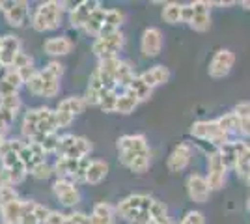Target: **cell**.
I'll use <instances>...</instances> for the list:
<instances>
[{"label": "cell", "instance_id": "obj_1", "mask_svg": "<svg viewBox=\"0 0 250 224\" xmlns=\"http://www.w3.org/2000/svg\"><path fill=\"white\" fill-rule=\"evenodd\" d=\"M155 198L147 194H129L116 205V215H120L129 224H147L151 221V205Z\"/></svg>", "mask_w": 250, "mask_h": 224}, {"label": "cell", "instance_id": "obj_2", "mask_svg": "<svg viewBox=\"0 0 250 224\" xmlns=\"http://www.w3.org/2000/svg\"><path fill=\"white\" fill-rule=\"evenodd\" d=\"M63 2H56V0H49V2H42L38 4V8L32 13V28L36 32H51L56 30L62 22L63 13Z\"/></svg>", "mask_w": 250, "mask_h": 224}, {"label": "cell", "instance_id": "obj_3", "mask_svg": "<svg viewBox=\"0 0 250 224\" xmlns=\"http://www.w3.org/2000/svg\"><path fill=\"white\" fill-rule=\"evenodd\" d=\"M90 164V157L84 159H69V157H58L52 172L58 176V180H67L71 183H84L86 180V168Z\"/></svg>", "mask_w": 250, "mask_h": 224}, {"label": "cell", "instance_id": "obj_4", "mask_svg": "<svg viewBox=\"0 0 250 224\" xmlns=\"http://www.w3.org/2000/svg\"><path fill=\"white\" fill-rule=\"evenodd\" d=\"M190 135L194 139L204 140V142H211L215 146H222L229 140H233L231 137H228L222 129L219 127V123L215 120H202V122H194L190 125Z\"/></svg>", "mask_w": 250, "mask_h": 224}, {"label": "cell", "instance_id": "obj_5", "mask_svg": "<svg viewBox=\"0 0 250 224\" xmlns=\"http://www.w3.org/2000/svg\"><path fill=\"white\" fill-rule=\"evenodd\" d=\"M92 151V142L84 137H75V135H63L60 137L56 155L58 157H69V159H84Z\"/></svg>", "mask_w": 250, "mask_h": 224}, {"label": "cell", "instance_id": "obj_6", "mask_svg": "<svg viewBox=\"0 0 250 224\" xmlns=\"http://www.w3.org/2000/svg\"><path fill=\"white\" fill-rule=\"evenodd\" d=\"M124 45H125L124 32L122 30H116V32L97 36L95 41L92 43V51H94V54L99 60H103V58L118 56V53L124 49Z\"/></svg>", "mask_w": 250, "mask_h": 224}, {"label": "cell", "instance_id": "obj_7", "mask_svg": "<svg viewBox=\"0 0 250 224\" xmlns=\"http://www.w3.org/2000/svg\"><path fill=\"white\" fill-rule=\"evenodd\" d=\"M226 174H228V166L226 163L222 161L219 151H213L209 153L208 157V185L211 191H220L226 183Z\"/></svg>", "mask_w": 250, "mask_h": 224}, {"label": "cell", "instance_id": "obj_8", "mask_svg": "<svg viewBox=\"0 0 250 224\" xmlns=\"http://www.w3.org/2000/svg\"><path fill=\"white\" fill-rule=\"evenodd\" d=\"M233 64H235V54L231 53L229 49H219L217 53L213 54L211 62H209V77L211 79H224V77H228Z\"/></svg>", "mask_w": 250, "mask_h": 224}, {"label": "cell", "instance_id": "obj_9", "mask_svg": "<svg viewBox=\"0 0 250 224\" xmlns=\"http://www.w3.org/2000/svg\"><path fill=\"white\" fill-rule=\"evenodd\" d=\"M0 10L4 13L6 22L13 28H21L28 21V2L24 0H13V2H2Z\"/></svg>", "mask_w": 250, "mask_h": 224}, {"label": "cell", "instance_id": "obj_10", "mask_svg": "<svg viewBox=\"0 0 250 224\" xmlns=\"http://www.w3.org/2000/svg\"><path fill=\"white\" fill-rule=\"evenodd\" d=\"M52 192L56 196V200L65 205V207H75L81 202V191L75 183L67 182V180H54L52 183Z\"/></svg>", "mask_w": 250, "mask_h": 224}, {"label": "cell", "instance_id": "obj_11", "mask_svg": "<svg viewBox=\"0 0 250 224\" xmlns=\"http://www.w3.org/2000/svg\"><path fill=\"white\" fill-rule=\"evenodd\" d=\"M163 43H165V38H163V32L161 28L157 26H149L142 32V38H140V51L146 58H155L161 54L163 51Z\"/></svg>", "mask_w": 250, "mask_h": 224}, {"label": "cell", "instance_id": "obj_12", "mask_svg": "<svg viewBox=\"0 0 250 224\" xmlns=\"http://www.w3.org/2000/svg\"><path fill=\"white\" fill-rule=\"evenodd\" d=\"M211 6L213 2H204V0H198V2H192L190 8L194 11L192 19L188 22V26L194 30V32H208L211 28Z\"/></svg>", "mask_w": 250, "mask_h": 224}, {"label": "cell", "instance_id": "obj_13", "mask_svg": "<svg viewBox=\"0 0 250 224\" xmlns=\"http://www.w3.org/2000/svg\"><path fill=\"white\" fill-rule=\"evenodd\" d=\"M187 194L192 202L196 204H206L209 200V194H211V189L208 185V180L206 176L202 174H190L187 178Z\"/></svg>", "mask_w": 250, "mask_h": 224}, {"label": "cell", "instance_id": "obj_14", "mask_svg": "<svg viewBox=\"0 0 250 224\" xmlns=\"http://www.w3.org/2000/svg\"><path fill=\"white\" fill-rule=\"evenodd\" d=\"M190 157H192V148L188 146L187 142L177 144L176 148L170 151V155H168V161H167L168 170L172 172V174H179V172H183L188 166Z\"/></svg>", "mask_w": 250, "mask_h": 224}, {"label": "cell", "instance_id": "obj_15", "mask_svg": "<svg viewBox=\"0 0 250 224\" xmlns=\"http://www.w3.org/2000/svg\"><path fill=\"white\" fill-rule=\"evenodd\" d=\"M49 213H51V209L47 205L34 202V200H24L19 224H43L45 219L49 217Z\"/></svg>", "mask_w": 250, "mask_h": 224}, {"label": "cell", "instance_id": "obj_16", "mask_svg": "<svg viewBox=\"0 0 250 224\" xmlns=\"http://www.w3.org/2000/svg\"><path fill=\"white\" fill-rule=\"evenodd\" d=\"M21 53V40L13 34H6L0 38V65L2 67H11L15 56Z\"/></svg>", "mask_w": 250, "mask_h": 224}, {"label": "cell", "instance_id": "obj_17", "mask_svg": "<svg viewBox=\"0 0 250 224\" xmlns=\"http://www.w3.org/2000/svg\"><path fill=\"white\" fill-rule=\"evenodd\" d=\"M97 8H101V4L97 0H84L75 4V8L69 10V22L73 28H84L86 21L90 19V15L94 13Z\"/></svg>", "mask_w": 250, "mask_h": 224}, {"label": "cell", "instance_id": "obj_18", "mask_svg": "<svg viewBox=\"0 0 250 224\" xmlns=\"http://www.w3.org/2000/svg\"><path fill=\"white\" fill-rule=\"evenodd\" d=\"M118 153H146L149 151L147 140L144 135H124L116 142Z\"/></svg>", "mask_w": 250, "mask_h": 224}, {"label": "cell", "instance_id": "obj_19", "mask_svg": "<svg viewBox=\"0 0 250 224\" xmlns=\"http://www.w3.org/2000/svg\"><path fill=\"white\" fill-rule=\"evenodd\" d=\"M19 157H21L22 164L26 166V170L30 172L34 166H38L40 163H45V157H47V151L36 144V142H24L22 149L19 151Z\"/></svg>", "mask_w": 250, "mask_h": 224}, {"label": "cell", "instance_id": "obj_20", "mask_svg": "<svg viewBox=\"0 0 250 224\" xmlns=\"http://www.w3.org/2000/svg\"><path fill=\"white\" fill-rule=\"evenodd\" d=\"M247 148H249V144H245V140L233 139V140H229V142H226V144H222L217 151L220 153L222 161L226 163V166H231V168H233L235 161L239 159L241 155L247 153Z\"/></svg>", "mask_w": 250, "mask_h": 224}, {"label": "cell", "instance_id": "obj_21", "mask_svg": "<svg viewBox=\"0 0 250 224\" xmlns=\"http://www.w3.org/2000/svg\"><path fill=\"white\" fill-rule=\"evenodd\" d=\"M108 90L103 86L101 82V79L97 77V73H92L90 75V79H88V86H86V92H84V101H86V105H92V107H99V103H101V99L104 97Z\"/></svg>", "mask_w": 250, "mask_h": 224}, {"label": "cell", "instance_id": "obj_22", "mask_svg": "<svg viewBox=\"0 0 250 224\" xmlns=\"http://www.w3.org/2000/svg\"><path fill=\"white\" fill-rule=\"evenodd\" d=\"M43 51L49 56H65L73 51V41L67 36H54L43 43Z\"/></svg>", "mask_w": 250, "mask_h": 224}, {"label": "cell", "instance_id": "obj_23", "mask_svg": "<svg viewBox=\"0 0 250 224\" xmlns=\"http://www.w3.org/2000/svg\"><path fill=\"white\" fill-rule=\"evenodd\" d=\"M170 77H172V73H170V69H168L167 65H153V67L146 69L144 73H140V79H142L151 90H155L157 86L167 84L168 81H170Z\"/></svg>", "mask_w": 250, "mask_h": 224}, {"label": "cell", "instance_id": "obj_24", "mask_svg": "<svg viewBox=\"0 0 250 224\" xmlns=\"http://www.w3.org/2000/svg\"><path fill=\"white\" fill-rule=\"evenodd\" d=\"M106 176H108V163H104L101 159H90V164L86 168V180H84V183L99 185L101 182H104Z\"/></svg>", "mask_w": 250, "mask_h": 224}, {"label": "cell", "instance_id": "obj_25", "mask_svg": "<svg viewBox=\"0 0 250 224\" xmlns=\"http://www.w3.org/2000/svg\"><path fill=\"white\" fill-rule=\"evenodd\" d=\"M90 217L94 224H116V209L108 202L95 204Z\"/></svg>", "mask_w": 250, "mask_h": 224}, {"label": "cell", "instance_id": "obj_26", "mask_svg": "<svg viewBox=\"0 0 250 224\" xmlns=\"http://www.w3.org/2000/svg\"><path fill=\"white\" fill-rule=\"evenodd\" d=\"M38 122H40V110L38 108L26 110L21 123V133L26 140H32L34 137H38Z\"/></svg>", "mask_w": 250, "mask_h": 224}, {"label": "cell", "instance_id": "obj_27", "mask_svg": "<svg viewBox=\"0 0 250 224\" xmlns=\"http://www.w3.org/2000/svg\"><path fill=\"white\" fill-rule=\"evenodd\" d=\"M86 107H88V105H86L84 97L69 96V97H65V99H62V101L58 103L56 110H63V112H67V114H71V116H79V114H83Z\"/></svg>", "mask_w": 250, "mask_h": 224}, {"label": "cell", "instance_id": "obj_28", "mask_svg": "<svg viewBox=\"0 0 250 224\" xmlns=\"http://www.w3.org/2000/svg\"><path fill=\"white\" fill-rule=\"evenodd\" d=\"M22 202L24 200H15V202H10L8 205L0 207V217H2V223L4 224H19L21 221V213H22Z\"/></svg>", "mask_w": 250, "mask_h": 224}, {"label": "cell", "instance_id": "obj_29", "mask_svg": "<svg viewBox=\"0 0 250 224\" xmlns=\"http://www.w3.org/2000/svg\"><path fill=\"white\" fill-rule=\"evenodd\" d=\"M125 21V15L124 11L120 10H106L104 13V22H103V30L99 36H103V34H110V32H116V30H120L122 28V24Z\"/></svg>", "mask_w": 250, "mask_h": 224}, {"label": "cell", "instance_id": "obj_30", "mask_svg": "<svg viewBox=\"0 0 250 224\" xmlns=\"http://www.w3.org/2000/svg\"><path fill=\"white\" fill-rule=\"evenodd\" d=\"M125 92H129L131 96H135L136 99H138V103H140V101H147L149 97L153 96V90L140 79V75H136L135 79L131 81V84L125 88Z\"/></svg>", "mask_w": 250, "mask_h": 224}, {"label": "cell", "instance_id": "obj_31", "mask_svg": "<svg viewBox=\"0 0 250 224\" xmlns=\"http://www.w3.org/2000/svg\"><path fill=\"white\" fill-rule=\"evenodd\" d=\"M40 75H42V81H43L42 97L51 99V97L58 96V92H60V79H56V77L49 73L47 69H42V71H40Z\"/></svg>", "mask_w": 250, "mask_h": 224}, {"label": "cell", "instance_id": "obj_32", "mask_svg": "<svg viewBox=\"0 0 250 224\" xmlns=\"http://www.w3.org/2000/svg\"><path fill=\"white\" fill-rule=\"evenodd\" d=\"M104 13H106V10L104 8H97V10L90 15V19L86 21V24H84V30H86V34H90V36H99L101 34V30H103V22H104Z\"/></svg>", "mask_w": 250, "mask_h": 224}, {"label": "cell", "instance_id": "obj_33", "mask_svg": "<svg viewBox=\"0 0 250 224\" xmlns=\"http://www.w3.org/2000/svg\"><path fill=\"white\" fill-rule=\"evenodd\" d=\"M217 123H219V127L233 139V135H237V129H239V118L235 116L233 112H226L224 116H220L215 120Z\"/></svg>", "mask_w": 250, "mask_h": 224}, {"label": "cell", "instance_id": "obj_34", "mask_svg": "<svg viewBox=\"0 0 250 224\" xmlns=\"http://www.w3.org/2000/svg\"><path fill=\"white\" fill-rule=\"evenodd\" d=\"M136 107H138V99H136L135 96H131L129 92H125V90H124V94H120V97H118L116 112H118V114H124V116H127V114L135 112Z\"/></svg>", "mask_w": 250, "mask_h": 224}, {"label": "cell", "instance_id": "obj_35", "mask_svg": "<svg viewBox=\"0 0 250 224\" xmlns=\"http://www.w3.org/2000/svg\"><path fill=\"white\" fill-rule=\"evenodd\" d=\"M149 164H151V153H138L133 157V161L127 164V168L133 172V174H146L149 170Z\"/></svg>", "mask_w": 250, "mask_h": 224}, {"label": "cell", "instance_id": "obj_36", "mask_svg": "<svg viewBox=\"0 0 250 224\" xmlns=\"http://www.w3.org/2000/svg\"><path fill=\"white\" fill-rule=\"evenodd\" d=\"M161 15H163V21L168 22V24H177V22H181V4H176V2L165 4Z\"/></svg>", "mask_w": 250, "mask_h": 224}, {"label": "cell", "instance_id": "obj_37", "mask_svg": "<svg viewBox=\"0 0 250 224\" xmlns=\"http://www.w3.org/2000/svg\"><path fill=\"white\" fill-rule=\"evenodd\" d=\"M0 107L17 114L19 108H21V96H19V92H13V94H8V96H0Z\"/></svg>", "mask_w": 250, "mask_h": 224}, {"label": "cell", "instance_id": "obj_38", "mask_svg": "<svg viewBox=\"0 0 250 224\" xmlns=\"http://www.w3.org/2000/svg\"><path fill=\"white\" fill-rule=\"evenodd\" d=\"M19 200V192L13 185H8V183H0V207L8 205L10 202H15Z\"/></svg>", "mask_w": 250, "mask_h": 224}, {"label": "cell", "instance_id": "obj_39", "mask_svg": "<svg viewBox=\"0 0 250 224\" xmlns=\"http://www.w3.org/2000/svg\"><path fill=\"white\" fill-rule=\"evenodd\" d=\"M24 146V142L21 139H4L0 142V159L4 157V155H8V153H19Z\"/></svg>", "mask_w": 250, "mask_h": 224}, {"label": "cell", "instance_id": "obj_40", "mask_svg": "<svg viewBox=\"0 0 250 224\" xmlns=\"http://www.w3.org/2000/svg\"><path fill=\"white\" fill-rule=\"evenodd\" d=\"M118 90H108L104 97L101 99V103H99V108L103 110V112H116V105H118Z\"/></svg>", "mask_w": 250, "mask_h": 224}, {"label": "cell", "instance_id": "obj_41", "mask_svg": "<svg viewBox=\"0 0 250 224\" xmlns=\"http://www.w3.org/2000/svg\"><path fill=\"white\" fill-rule=\"evenodd\" d=\"M15 118H17L15 112H10V110L0 107V137H2V139L8 135V131H10L11 123L15 122Z\"/></svg>", "mask_w": 250, "mask_h": 224}, {"label": "cell", "instance_id": "obj_42", "mask_svg": "<svg viewBox=\"0 0 250 224\" xmlns=\"http://www.w3.org/2000/svg\"><path fill=\"white\" fill-rule=\"evenodd\" d=\"M2 81H4V82H8V84H10L13 90H17V92H19V88H21V86H24V81L21 79L19 71H17V69H13V67H8V69L4 71Z\"/></svg>", "mask_w": 250, "mask_h": 224}, {"label": "cell", "instance_id": "obj_43", "mask_svg": "<svg viewBox=\"0 0 250 224\" xmlns=\"http://www.w3.org/2000/svg\"><path fill=\"white\" fill-rule=\"evenodd\" d=\"M233 170H235V174H237V178H241V180H245V182H247V178L250 176V159H249V155H247V153H245V155H241L239 159L235 161Z\"/></svg>", "mask_w": 250, "mask_h": 224}, {"label": "cell", "instance_id": "obj_44", "mask_svg": "<svg viewBox=\"0 0 250 224\" xmlns=\"http://www.w3.org/2000/svg\"><path fill=\"white\" fill-rule=\"evenodd\" d=\"M24 86H26V90L30 92L32 96L42 97V94H43V81H42V75H40V71H36V73L32 75L30 79L24 82Z\"/></svg>", "mask_w": 250, "mask_h": 224}, {"label": "cell", "instance_id": "obj_45", "mask_svg": "<svg viewBox=\"0 0 250 224\" xmlns=\"http://www.w3.org/2000/svg\"><path fill=\"white\" fill-rule=\"evenodd\" d=\"M30 174H32V178H36V180H40V182H43V180H49L52 174V166L45 161V163H40L38 166H34L30 170Z\"/></svg>", "mask_w": 250, "mask_h": 224}, {"label": "cell", "instance_id": "obj_46", "mask_svg": "<svg viewBox=\"0 0 250 224\" xmlns=\"http://www.w3.org/2000/svg\"><path fill=\"white\" fill-rule=\"evenodd\" d=\"M32 65H34V60H32V56L21 51V53L15 56V60H13L11 67L19 71V69H24V67H32Z\"/></svg>", "mask_w": 250, "mask_h": 224}, {"label": "cell", "instance_id": "obj_47", "mask_svg": "<svg viewBox=\"0 0 250 224\" xmlns=\"http://www.w3.org/2000/svg\"><path fill=\"white\" fill-rule=\"evenodd\" d=\"M54 114H56V125H58V129L69 127L75 120V116L67 114V112H63V110H54Z\"/></svg>", "mask_w": 250, "mask_h": 224}, {"label": "cell", "instance_id": "obj_48", "mask_svg": "<svg viewBox=\"0 0 250 224\" xmlns=\"http://www.w3.org/2000/svg\"><path fill=\"white\" fill-rule=\"evenodd\" d=\"M179 224H206V217L202 211H188Z\"/></svg>", "mask_w": 250, "mask_h": 224}, {"label": "cell", "instance_id": "obj_49", "mask_svg": "<svg viewBox=\"0 0 250 224\" xmlns=\"http://www.w3.org/2000/svg\"><path fill=\"white\" fill-rule=\"evenodd\" d=\"M231 112L239 118V120H243V118H250V101H239V103L233 107Z\"/></svg>", "mask_w": 250, "mask_h": 224}, {"label": "cell", "instance_id": "obj_50", "mask_svg": "<svg viewBox=\"0 0 250 224\" xmlns=\"http://www.w3.org/2000/svg\"><path fill=\"white\" fill-rule=\"evenodd\" d=\"M43 69H47V71L51 75H54L56 79H62V75H63V65L60 64V62H56V60H51Z\"/></svg>", "mask_w": 250, "mask_h": 224}, {"label": "cell", "instance_id": "obj_51", "mask_svg": "<svg viewBox=\"0 0 250 224\" xmlns=\"http://www.w3.org/2000/svg\"><path fill=\"white\" fill-rule=\"evenodd\" d=\"M69 219H71V223L73 224H94L92 217L83 213V211H75V213L69 215Z\"/></svg>", "mask_w": 250, "mask_h": 224}, {"label": "cell", "instance_id": "obj_52", "mask_svg": "<svg viewBox=\"0 0 250 224\" xmlns=\"http://www.w3.org/2000/svg\"><path fill=\"white\" fill-rule=\"evenodd\" d=\"M237 135H241L243 139H250V118H243V120H239Z\"/></svg>", "mask_w": 250, "mask_h": 224}, {"label": "cell", "instance_id": "obj_53", "mask_svg": "<svg viewBox=\"0 0 250 224\" xmlns=\"http://www.w3.org/2000/svg\"><path fill=\"white\" fill-rule=\"evenodd\" d=\"M63 221H65V215L63 213H60V211H51L43 224H63Z\"/></svg>", "mask_w": 250, "mask_h": 224}, {"label": "cell", "instance_id": "obj_54", "mask_svg": "<svg viewBox=\"0 0 250 224\" xmlns=\"http://www.w3.org/2000/svg\"><path fill=\"white\" fill-rule=\"evenodd\" d=\"M147 224H176L172 219H170V215H161V217H155V219H151Z\"/></svg>", "mask_w": 250, "mask_h": 224}, {"label": "cell", "instance_id": "obj_55", "mask_svg": "<svg viewBox=\"0 0 250 224\" xmlns=\"http://www.w3.org/2000/svg\"><path fill=\"white\" fill-rule=\"evenodd\" d=\"M63 224H73V223H71V219H69V215H65V221H63Z\"/></svg>", "mask_w": 250, "mask_h": 224}, {"label": "cell", "instance_id": "obj_56", "mask_svg": "<svg viewBox=\"0 0 250 224\" xmlns=\"http://www.w3.org/2000/svg\"><path fill=\"white\" fill-rule=\"evenodd\" d=\"M247 183H249V187H250V176H249V178H247Z\"/></svg>", "mask_w": 250, "mask_h": 224}, {"label": "cell", "instance_id": "obj_57", "mask_svg": "<svg viewBox=\"0 0 250 224\" xmlns=\"http://www.w3.org/2000/svg\"><path fill=\"white\" fill-rule=\"evenodd\" d=\"M249 209H250V198H249Z\"/></svg>", "mask_w": 250, "mask_h": 224}, {"label": "cell", "instance_id": "obj_58", "mask_svg": "<svg viewBox=\"0 0 250 224\" xmlns=\"http://www.w3.org/2000/svg\"><path fill=\"white\" fill-rule=\"evenodd\" d=\"M2 140H4V139H2V137H0V142H2Z\"/></svg>", "mask_w": 250, "mask_h": 224}, {"label": "cell", "instance_id": "obj_59", "mask_svg": "<svg viewBox=\"0 0 250 224\" xmlns=\"http://www.w3.org/2000/svg\"><path fill=\"white\" fill-rule=\"evenodd\" d=\"M0 4H2V2H0Z\"/></svg>", "mask_w": 250, "mask_h": 224}, {"label": "cell", "instance_id": "obj_60", "mask_svg": "<svg viewBox=\"0 0 250 224\" xmlns=\"http://www.w3.org/2000/svg\"><path fill=\"white\" fill-rule=\"evenodd\" d=\"M2 224H4V223H2Z\"/></svg>", "mask_w": 250, "mask_h": 224}]
</instances>
